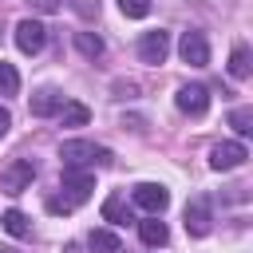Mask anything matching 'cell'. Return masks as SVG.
Masks as SVG:
<instances>
[{
	"mask_svg": "<svg viewBox=\"0 0 253 253\" xmlns=\"http://www.w3.org/2000/svg\"><path fill=\"white\" fill-rule=\"evenodd\" d=\"M59 162H63V170H87V166H111V150L107 146H95V142H87V138H67L63 146H59Z\"/></svg>",
	"mask_w": 253,
	"mask_h": 253,
	"instance_id": "1",
	"label": "cell"
},
{
	"mask_svg": "<svg viewBox=\"0 0 253 253\" xmlns=\"http://www.w3.org/2000/svg\"><path fill=\"white\" fill-rule=\"evenodd\" d=\"M32 178H36V162H32V158H16V162L0 174V190L16 198V194H24V190L32 186Z\"/></svg>",
	"mask_w": 253,
	"mask_h": 253,
	"instance_id": "2",
	"label": "cell"
},
{
	"mask_svg": "<svg viewBox=\"0 0 253 253\" xmlns=\"http://www.w3.org/2000/svg\"><path fill=\"white\" fill-rule=\"evenodd\" d=\"M63 202L75 210V206H83L87 198H91V190H95V178L87 174V170H63Z\"/></svg>",
	"mask_w": 253,
	"mask_h": 253,
	"instance_id": "3",
	"label": "cell"
},
{
	"mask_svg": "<svg viewBox=\"0 0 253 253\" xmlns=\"http://www.w3.org/2000/svg\"><path fill=\"white\" fill-rule=\"evenodd\" d=\"M174 103H178V111H182V115H194V119H202V115L210 111V91H206L202 83H186V87H178Z\"/></svg>",
	"mask_w": 253,
	"mask_h": 253,
	"instance_id": "4",
	"label": "cell"
},
{
	"mask_svg": "<svg viewBox=\"0 0 253 253\" xmlns=\"http://www.w3.org/2000/svg\"><path fill=\"white\" fill-rule=\"evenodd\" d=\"M130 198H134V206H138V210H146V213H162V210L170 206V190H166V186H158V182H138Z\"/></svg>",
	"mask_w": 253,
	"mask_h": 253,
	"instance_id": "5",
	"label": "cell"
},
{
	"mask_svg": "<svg viewBox=\"0 0 253 253\" xmlns=\"http://www.w3.org/2000/svg\"><path fill=\"white\" fill-rule=\"evenodd\" d=\"M43 43H47V28H43L40 20H20V24H16V47H20L24 55H36Z\"/></svg>",
	"mask_w": 253,
	"mask_h": 253,
	"instance_id": "6",
	"label": "cell"
},
{
	"mask_svg": "<svg viewBox=\"0 0 253 253\" xmlns=\"http://www.w3.org/2000/svg\"><path fill=\"white\" fill-rule=\"evenodd\" d=\"M166 55H170V32L154 28V32H146V36L138 40V59H142V63H162Z\"/></svg>",
	"mask_w": 253,
	"mask_h": 253,
	"instance_id": "7",
	"label": "cell"
},
{
	"mask_svg": "<svg viewBox=\"0 0 253 253\" xmlns=\"http://www.w3.org/2000/svg\"><path fill=\"white\" fill-rule=\"evenodd\" d=\"M178 55L190 63V67H206L210 63V43H206V36L202 32H182V43H178Z\"/></svg>",
	"mask_w": 253,
	"mask_h": 253,
	"instance_id": "8",
	"label": "cell"
},
{
	"mask_svg": "<svg viewBox=\"0 0 253 253\" xmlns=\"http://www.w3.org/2000/svg\"><path fill=\"white\" fill-rule=\"evenodd\" d=\"M245 158H249L245 142H217V146L210 150V166H213L217 174H221V170H237Z\"/></svg>",
	"mask_w": 253,
	"mask_h": 253,
	"instance_id": "9",
	"label": "cell"
},
{
	"mask_svg": "<svg viewBox=\"0 0 253 253\" xmlns=\"http://www.w3.org/2000/svg\"><path fill=\"white\" fill-rule=\"evenodd\" d=\"M210 221H213L210 198H194V202L186 206V233H190V237H206V233H210Z\"/></svg>",
	"mask_w": 253,
	"mask_h": 253,
	"instance_id": "10",
	"label": "cell"
},
{
	"mask_svg": "<svg viewBox=\"0 0 253 253\" xmlns=\"http://www.w3.org/2000/svg\"><path fill=\"white\" fill-rule=\"evenodd\" d=\"M138 237H142L150 249H158V245H166L170 229H166V221H158V213H150V217H142V221H138Z\"/></svg>",
	"mask_w": 253,
	"mask_h": 253,
	"instance_id": "11",
	"label": "cell"
},
{
	"mask_svg": "<svg viewBox=\"0 0 253 253\" xmlns=\"http://www.w3.org/2000/svg\"><path fill=\"white\" fill-rule=\"evenodd\" d=\"M67 99L59 95V91H51V87H43L36 99H32V115L36 119H47V115H59V107H63Z\"/></svg>",
	"mask_w": 253,
	"mask_h": 253,
	"instance_id": "12",
	"label": "cell"
},
{
	"mask_svg": "<svg viewBox=\"0 0 253 253\" xmlns=\"http://www.w3.org/2000/svg\"><path fill=\"white\" fill-rule=\"evenodd\" d=\"M103 221H111V225L130 221V206H126V198H123V194H111V198L103 202Z\"/></svg>",
	"mask_w": 253,
	"mask_h": 253,
	"instance_id": "13",
	"label": "cell"
},
{
	"mask_svg": "<svg viewBox=\"0 0 253 253\" xmlns=\"http://www.w3.org/2000/svg\"><path fill=\"white\" fill-rule=\"evenodd\" d=\"M87 245H91L95 253H123V241H119V233H111V229H91Z\"/></svg>",
	"mask_w": 253,
	"mask_h": 253,
	"instance_id": "14",
	"label": "cell"
},
{
	"mask_svg": "<svg viewBox=\"0 0 253 253\" xmlns=\"http://www.w3.org/2000/svg\"><path fill=\"white\" fill-rule=\"evenodd\" d=\"M0 225H4V233H12V237H32V221H28L20 210H4Z\"/></svg>",
	"mask_w": 253,
	"mask_h": 253,
	"instance_id": "15",
	"label": "cell"
},
{
	"mask_svg": "<svg viewBox=\"0 0 253 253\" xmlns=\"http://www.w3.org/2000/svg\"><path fill=\"white\" fill-rule=\"evenodd\" d=\"M249 71H253V63H249V47L237 43V47L229 51V75H233V79H249Z\"/></svg>",
	"mask_w": 253,
	"mask_h": 253,
	"instance_id": "16",
	"label": "cell"
},
{
	"mask_svg": "<svg viewBox=\"0 0 253 253\" xmlns=\"http://www.w3.org/2000/svg\"><path fill=\"white\" fill-rule=\"evenodd\" d=\"M87 119H91V111L83 103H63L59 107V123L63 126H87Z\"/></svg>",
	"mask_w": 253,
	"mask_h": 253,
	"instance_id": "17",
	"label": "cell"
},
{
	"mask_svg": "<svg viewBox=\"0 0 253 253\" xmlns=\"http://www.w3.org/2000/svg\"><path fill=\"white\" fill-rule=\"evenodd\" d=\"M75 47H79L87 59H99V55H103V40H99L95 32H75Z\"/></svg>",
	"mask_w": 253,
	"mask_h": 253,
	"instance_id": "18",
	"label": "cell"
},
{
	"mask_svg": "<svg viewBox=\"0 0 253 253\" xmlns=\"http://www.w3.org/2000/svg\"><path fill=\"white\" fill-rule=\"evenodd\" d=\"M16 91H20V71L0 59V95H16Z\"/></svg>",
	"mask_w": 253,
	"mask_h": 253,
	"instance_id": "19",
	"label": "cell"
},
{
	"mask_svg": "<svg viewBox=\"0 0 253 253\" xmlns=\"http://www.w3.org/2000/svg\"><path fill=\"white\" fill-rule=\"evenodd\" d=\"M229 126H233L237 134H253V111H249V107L229 111Z\"/></svg>",
	"mask_w": 253,
	"mask_h": 253,
	"instance_id": "20",
	"label": "cell"
},
{
	"mask_svg": "<svg viewBox=\"0 0 253 253\" xmlns=\"http://www.w3.org/2000/svg\"><path fill=\"white\" fill-rule=\"evenodd\" d=\"M119 8H123V16H130V20H142V16L150 12V0H119Z\"/></svg>",
	"mask_w": 253,
	"mask_h": 253,
	"instance_id": "21",
	"label": "cell"
},
{
	"mask_svg": "<svg viewBox=\"0 0 253 253\" xmlns=\"http://www.w3.org/2000/svg\"><path fill=\"white\" fill-rule=\"evenodd\" d=\"M47 210H51V213H71V206H67L63 198H47Z\"/></svg>",
	"mask_w": 253,
	"mask_h": 253,
	"instance_id": "22",
	"label": "cell"
},
{
	"mask_svg": "<svg viewBox=\"0 0 253 253\" xmlns=\"http://www.w3.org/2000/svg\"><path fill=\"white\" fill-rule=\"evenodd\" d=\"M40 12H59V0H32Z\"/></svg>",
	"mask_w": 253,
	"mask_h": 253,
	"instance_id": "23",
	"label": "cell"
},
{
	"mask_svg": "<svg viewBox=\"0 0 253 253\" xmlns=\"http://www.w3.org/2000/svg\"><path fill=\"white\" fill-rule=\"evenodd\" d=\"M8 126H12V115H8V107H0V138L8 134Z\"/></svg>",
	"mask_w": 253,
	"mask_h": 253,
	"instance_id": "24",
	"label": "cell"
},
{
	"mask_svg": "<svg viewBox=\"0 0 253 253\" xmlns=\"http://www.w3.org/2000/svg\"><path fill=\"white\" fill-rule=\"evenodd\" d=\"M0 253H16V249H8V245H4V249H0Z\"/></svg>",
	"mask_w": 253,
	"mask_h": 253,
	"instance_id": "25",
	"label": "cell"
}]
</instances>
